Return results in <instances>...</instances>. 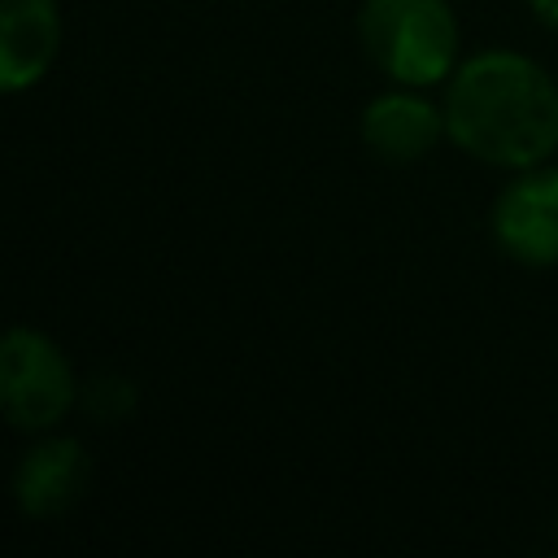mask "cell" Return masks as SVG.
I'll return each instance as SVG.
<instances>
[{
  "label": "cell",
  "instance_id": "obj_1",
  "mask_svg": "<svg viewBox=\"0 0 558 558\" xmlns=\"http://www.w3.org/2000/svg\"><path fill=\"white\" fill-rule=\"evenodd\" d=\"M445 131L493 170H527L558 153V78L519 48H480L445 78Z\"/></svg>",
  "mask_w": 558,
  "mask_h": 558
},
{
  "label": "cell",
  "instance_id": "obj_2",
  "mask_svg": "<svg viewBox=\"0 0 558 558\" xmlns=\"http://www.w3.org/2000/svg\"><path fill=\"white\" fill-rule=\"evenodd\" d=\"M357 44L401 87H436L462 61V26L449 0H362Z\"/></svg>",
  "mask_w": 558,
  "mask_h": 558
},
{
  "label": "cell",
  "instance_id": "obj_3",
  "mask_svg": "<svg viewBox=\"0 0 558 558\" xmlns=\"http://www.w3.org/2000/svg\"><path fill=\"white\" fill-rule=\"evenodd\" d=\"M83 384L70 353L39 327L13 323L0 344V405L13 432L44 436L57 432L78 405Z\"/></svg>",
  "mask_w": 558,
  "mask_h": 558
},
{
  "label": "cell",
  "instance_id": "obj_4",
  "mask_svg": "<svg viewBox=\"0 0 558 558\" xmlns=\"http://www.w3.org/2000/svg\"><path fill=\"white\" fill-rule=\"evenodd\" d=\"M493 244L527 270L558 266V161L514 170L488 205Z\"/></svg>",
  "mask_w": 558,
  "mask_h": 558
},
{
  "label": "cell",
  "instance_id": "obj_5",
  "mask_svg": "<svg viewBox=\"0 0 558 558\" xmlns=\"http://www.w3.org/2000/svg\"><path fill=\"white\" fill-rule=\"evenodd\" d=\"M92 488V453L78 436L44 432L35 436L13 466V501L26 519L52 523L70 514Z\"/></svg>",
  "mask_w": 558,
  "mask_h": 558
},
{
  "label": "cell",
  "instance_id": "obj_6",
  "mask_svg": "<svg viewBox=\"0 0 558 558\" xmlns=\"http://www.w3.org/2000/svg\"><path fill=\"white\" fill-rule=\"evenodd\" d=\"M427 87H384L375 92L366 105H362V118H357V135L366 144V153L375 161H388V166H410V161H423L432 157L449 131H445V105L427 100L423 96Z\"/></svg>",
  "mask_w": 558,
  "mask_h": 558
},
{
  "label": "cell",
  "instance_id": "obj_7",
  "mask_svg": "<svg viewBox=\"0 0 558 558\" xmlns=\"http://www.w3.org/2000/svg\"><path fill=\"white\" fill-rule=\"evenodd\" d=\"M61 57L57 0H0V87L22 96L48 78Z\"/></svg>",
  "mask_w": 558,
  "mask_h": 558
},
{
  "label": "cell",
  "instance_id": "obj_8",
  "mask_svg": "<svg viewBox=\"0 0 558 558\" xmlns=\"http://www.w3.org/2000/svg\"><path fill=\"white\" fill-rule=\"evenodd\" d=\"M135 401H140L135 384H131L126 375H118V371L92 375V379L83 384V397H78V405H83L96 423H122V418L135 410Z\"/></svg>",
  "mask_w": 558,
  "mask_h": 558
},
{
  "label": "cell",
  "instance_id": "obj_9",
  "mask_svg": "<svg viewBox=\"0 0 558 558\" xmlns=\"http://www.w3.org/2000/svg\"><path fill=\"white\" fill-rule=\"evenodd\" d=\"M527 13H532L545 31H554V35H558V0H527Z\"/></svg>",
  "mask_w": 558,
  "mask_h": 558
},
{
  "label": "cell",
  "instance_id": "obj_10",
  "mask_svg": "<svg viewBox=\"0 0 558 558\" xmlns=\"http://www.w3.org/2000/svg\"><path fill=\"white\" fill-rule=\"evenodd\" d=\"M554 536H558V514H554Z\"/></svg>",
  "mask_w": 558,
  "mask_h": 558
}]
</instances>
